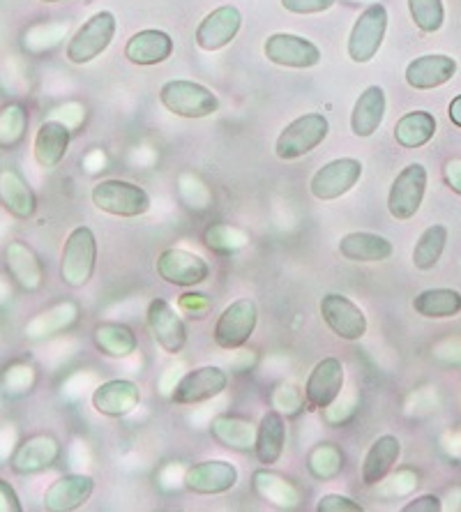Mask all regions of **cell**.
<instances>
[{
    "label": "cell",
    "mask_w": 461,
    "mask_h": 512,
    "mask_svg": "<svg viewBox=\"0 0 461 512\" xmlns=\"http://www.w3.org/2000/svg\"><path fill=\"white\" fill-rule=\"evenodd\" d=\"M97 266V238L90 227H77L65 240L60 254V277L70 289H83L93 280Z\"/></svg>",
    "instance_id": "cell-1"
},
{
    "label": "cell",
    "mask_w": 461,
    "mask_h": 512,
    "mask_svg": "<svg viewBox=\"0 0 461 512\" xmlns=\"http://www.w3.org/2000/svg\"><path fill=\"white\" fill-rule=\"evenodd\" d=\"M160 102L166 111L180 118H208L219 109V97L203 84L187 79L166 81L160 90Z\"/></svg>",
    "instance_id": "cell-2"
},
{
    "label": "cell",
    "mask_w": 461,
    "mask_h": 512,
    "mask_svg": "<svg viewBox=\"0 0 461 512\" xmlns=\"http://www.w3.org/2000/svg\"><path fill=\"white\" fill-rule=\"evenodd\" d=\"M330 132V123L323 114H305L293 120L282 130L275 143V153L279 160L291 162L300 160L314 148H319L326 141Z\"/></svg>",
    "instance_id": "cell-3"
},
{
    "label": "cell",
    "mask_w": 461,
    "mask_h": 512,
    "mask_svg": "<svg viewBox=\"0 0 461 512\" xmlns=\"http://www.w3.org/2000/svg\"><path fill=\"white\" fill-rule=\"evenodd\" d=\"M118 21L116 14L102 10L90 17L67 44V60L74 65H88L97 56H102L109 49V44L116 35Z\"/></svg>",
    "instance_id": "cell-4"
},
{
    "label": "cell",
    "mask_w": 461,
    "mask_h": 512,
    "mask_svg": "<svg viewBox=\"0 0 461 512\" xmlns=\"http://www.w3.org/2000/svg\"><path fill=\"white\" fill-rule=\"evenodd\" d=\"M95 208L116 217H139L150 210V197L143 187L127 180H102L93 187Z\"/></svg>",
    "instance_id": "cell-5"
},
{
    "label": "cell",
    "mask_w": 461,
    "mask_h": 512,
    "mask_svg": "<svg viewBox=\"0 0 461 512\" xmlns=\"http://www.w3.org/2000/svg\"><path fill=\"white\" fill-rule=\"evenodd\" d=\"M385 30H388V10H385V5H369L355 21L349 35V58L353 63L365 65L369 60H374L385 40Z\"/></svg>",
    "instance_id": "cell-6"
},
{
    "label": "cell",
    "mask_w": 461,
    "mask_h": 512,
    "mask_svg": "<svg viewBox=\"0 0 461 512\" xmlns=\"http://www.w3.org/2000/svg\"><path fill=\"white\" fill-rule=\"evenodd\" d=\"M256 323H259V310L252 300H236L219 314L215 323V342L226 351L240 349L254 335Z\"/></svg>",
    "instance_id": "cell-7"
},
{
    "label": "cell",
    "mask_w": 461,
    "mask_h": 512,
    "mask_svg": "<svg viewBox=\"0 0 461 512\" xmlns=\"http://www.w3.org/2000/svg\"><path fill=\"white\" fill-rule=\"evenodd\" d=\"M427 190V169L413 162L395 178L388 194V210L395 220H411L422 206Z\"/></svg>",
    "instance_id": "cell-8"
},
{
    "label": "cell",
    "mask_w": 461,
    "mask_h": 512,
    "mask_svg": "<svg viewBox=\"0 0 461 512\" xmlns=\"http://www.w3.org/2000/svg\"><path fill=\"white\" fill-rule=\"evenodd\" d=\"M362 178V162L353 157H342V160H332L314 173L309 190L319 201H335L344 194H349L358 180Z\"/></svg>",
    "instance_id": "cell-9"
},
{
    "label": "cell",
    "mask_w": 461,
    "mask_h": 512,
    "mask_svg": "<svg viewBox=\"0 0 461 512\" xmlns=\"http://www.w3.org/2000/svg\"><path fill=\"white\" fill-rule=\"evenodd\" d=\"M263 54L279 67H293V70H309L321 63V49L307 37L291 33H275L263 44Z\"/></svg>",
    "instance_id": "cell-10"
},
{
    "label": "cell",
    "mask_w": 461,
    "mask_h": 512,
    "mask_svg": "<svg viewBox=\"0 0 461 512\" xmlns=\"http://www.w3.org/2000/svg\"><path fill=\"white\" fill-rule=\"evenodd\" d=\"M321 316L326 326L346 342H358L367 333V316L342 293H328L321 300Z\"/></svg>",
    "instance_id": "cell-11"
},
{
    "label": "cell",
    "mask_w": 461,
    "mask_h": 512,
    "mask_svg": "<svg viewBox=\"0 0 461 512\" xmlns=\"http://www.w3.org/2000/svg\"><path fill=\"white\" fill-rule=\"evenodd\" d=\"M243 26V14L236 5H222L208 14L196 28V47L203 51H219L236 40Z\"/></svg>",
    "instance_id": "cell-12"
},
{
    "label": "cell",
    "mask_w": 461,
    "mask_h": 512,
    "mask_svg": "<svg viewBox=\"0 0 461 512\" xmlns=\"http://www.w3.org/2000/svg\"><path fill=\"white\" fill-rule=\"evenodd\" d=\"M157 273H160L164 282L190 289V286H199L208 280L210 266L208 261L201 259V256L169 247V250H164L160 254V259H157Z\"/></svg>",
    "instance_id": "cell-13"
},
{
    "label": "cell",
    "mask_w": 461,
    "mask_h": 512,
    "mask_svg": "<svg viewBox=\"0 0 461 512\" xmlns=\"http://www.w3.org/2000/svg\"><path fill=\"white\" fill-rule=\"evenodd\" d=\"M226 386H229V376L219 367H199V370L187 372L183 379L178 381V386L173 388L171 399L176 404H201L208 402L217 395H222Z\"/></svg>",
    "instance_id": "cell-14"
},
{
    "label": "cell",
    "mask_w": 461,
    "mask_h": 512,
    "mask_svg": "<svg viewBox=\"0 0 461 512\" xmlns=\"http://www.w3.org/2000/svg\"><path fill=\"white\" fill-rule=\"evenodd\" d=\"M344 388V365L337 358H323L309 374L305 386V402L309 411L328 409L337 402Z\"/></svg>",
    "instance_id": "cell-15"
},
{
    "label": "cell",
    "mask_w": 461,
    "mask_h": 512,
    "mask_svg": "<svg viewBox=\"0 0 461 512\" xmlns=\"http://www.w3.org/2000/svg\"><path fill=\"white\" fill-rule=\"evenodd\" d=\"M148 328L153 333L155 342L162 346L166 353L176 356L185 349L187 344V328L180 314L166 303V300L157 298L148 305Z\"/></svg>",
    "instance_id": "cell-16"
},
{
    "label": "cell",
    "mask_w": 461,
    "mask_h": 512,
    "mask_svg": "<svg viewBox=\"0 0 461 512\" xmlns=\"http://www.w3.org/2000/svg\"><path fill=\"white\" fill-rule=\"evenodd\" d=\"M238 483V469L224 459H208L187 469L185 487L194 494H224Z\"/></svg>",
    "instance_id": "cell-17"
},
{
    "label": "cell",
    "mask_w": 461,
    "mask_h": 512,
    "mask_svg": "<svg viewBox=\"0 0 461 512\" xmlns=\"http://www.w3.org/2000/svg\"><path fill=\"white\" fill-rule=\"evenodd\" d=\"M60 455V443L51 434L30 436L21 443L17 453L12 455V471L19 476H33V473L47 471L51 464H56Z\"/></svg>",
    "instance_id": "cell-18"
},
{
    "label": "cell",
    "mask_w": 461,
    "mask_h": 512,
    "mask_svg": "<svg viewBox=\"0 0 461 512\" xmlns=\"http://www.w3.org/2000/svg\"><path fill=\"white\" fill-rule=\"evenodd\" d=\"M141 402V390L134 381L113 379L102 383L93 393V406L107 418H123L132 413Z\"/></svg>",
    "instance_id": "cell-19"
},
{
    "label": "cell",
    "mask_w": 461,
    "mask_h": 512,
    "mask_svg": "<svg viewBox=\"0 0 461 512\" xmlns=\"http://www.w3.org/2000/svg\"><path fill=\"white\" fill-rule=\"evenodd\" d=\"M95 480L81 473L58 478L54 485L44 494V508L49 512H72L86 506V501L93 496Z\"/></svg>",
    "instance_id": "cell-20"
},
{
    "label": "cell",
    "mask_w": 461,
    "mask_h": 512,
    "mask_svg": "<svg viewBox=\"0 0 461 512\" xmlns=\"http://www.w3.org/2000/svg\"><path fill=\"white\" fill-rule=\"evenodd\" d=\"M173 56V37L164 30H139L125 44V58L132 65H160Z\"/></svg>",
    "instance_id": "cell-21"
},
{
    "label": "cell",
    "mask_w": 461,
    "mask_h": 512,
    "mask_svg": "<svg viewBox=\"0 0 461 512\" xmlns=\"http://www.w3.org/2000/svg\"><path fill=\"white\" fill-rule=\"evenodd\" d=\"M457 74V60L443 54H427L415 58L406 67V84L415 90H434L448 84Z\"/></svg>",
    "instance_id": "cell-22"
},
{
    "label": "cell",
    "mask_w": 461,
    "mask_h": 512,
    "mask_svg": "<svg viewBox=\"0 0 461 512\" xmlns=\"http://www.w3.org/2000/svg\"><path fill=\"white\" fill-rule=\"evenodd\" d=\"M72 132L70 127L60 120H47L40 125V130L35 134L33 153L35 160L42 169H54L65 160L67 150H70Z\"/></svg>",
    "instance_id": "cell-23"
},
{
    "label": "cell",
    "mask_w": 461,
    "mask_h": 512,
    "mask_svg": "<svg viewBox=\"0 0 461 512\" xmlns=\"http://www.w3.org/2000/svg\"><path fill=\"white\" fill-rule=\"evenodd\" d=\"M5 266L14 277V282H17L24 291L33 293L40 289L44 282V270L40 259H37V254L30 250L26 243H21V240H12V243L5 247Z\"/></svg>",
    "instance_id": "cell-24"
},
{
    "label": "cell",
    "mask_w": 461,
    "mask_h": 512,
    "mask_svg": "<svg viewBox=\"0 0 461 512\" xmlns=\"http://www.w3.org/2000/svg\"><path fill=\"white\" fill-rule=\"evenodd\" d=\"M385 107H388V102H385V90L381 86H369L362 90L351 114V130L355 137H372L383 123Z\"/></svg>",
    "instance_id": "cell-25"
},
{
    "label": "cell",
    "mask_w": 461,
    "mask_h": 512,
    "mask_svg": "<svg viewBox=\"0 0 461 512\" xmlns=\"http://www.w3.org/2000/svg\"><path fill=\"white\" fill-rule=\"evenodd\" d=\"M399 455H402V443H399L397 436H379L365 455V464H362V483L367 487L383 483L385 476L392 471V466L397 464Z\"/></svg>",
    "instance_id": "cell-26"
},
{
    "label": "cell",
    "mask_w": 461,
    "mask_h": 512,
    "mask_svg": "<svg viewBox=\"0 0 461 512\" xmlns=\"http://www.w3.org/2000/svg\"><path fill=\"white\" fill-rule=\"evenodd\" d=\"M339 252L344 259L355 263H379L392 256V243L379 233L369 231H353L339 240Z\"/></svg>",
    "instance_id": "cell-27"
},
{
    "label": "cell",
    "mask_w": 461,
    "mask_h": 512,
    "mask_svg": "<svg viewBox=\"0 0 461 512\" xmlns=\"http://www.w3.org/2000/svg\"><path fill=\"white\" fill-rule=\"evenodd\" d=\"M286 443V425L282 413L268 411L261 418V425L256 427L254 436V455L263 466H272L279 462Z\"/></svg>",
    "instance_id": "cell-28"
},
{
    "label": "cell",
    "mask_w": 461,
    "mask_h": 512,
    "mask_svg": "<svg viewBox=\"0 0 461 512\" xmlns=\"http://www.w3.org/2000/svg\"><path fill=\"white\" fill-rule=\"evenodd\" d=\"M0 201L7 208V213L28 220L37 210V197L24 178L17 171H0Z\"/></svg>",
    "instance_id": "cell-29"
},
{
    "label": "cell",
    "mask_w": 461,
    "mask_h": 512,
    "mask_svg": "<svg viewBox=\"0 0 461 512\" xmlns=\"http://www.w3.org/2000/svg\"><path fill=\"white\" fill-rule=\"evenodd\" d=\"M436 134V118L429 111H408L395 125V139L402 148L415 150L427 146Z\"/></svg>",
    "instance_id": "cell-30"
},
{
    "label": "cell",
    "mask_w": 461,
    "mask_h": 512,
    "mask_svg": "<svg viewBox=\"0 0 461 512\" xmlns=\"http://www.w3.org/2000/svg\"><path fill=\"white\" fill-rule=\"evenodd\" d=\"M93 342L97 351H102L109 358H127L136 351V335L125 323H100L93 330Z\"/></svg>",
    "instance_id": "cell-31"
},
{
    "label": "cell",
    "mask_w": 461,
    "mask_h": 512,
    "mask_svg": "<svg viewBox=\"0 0 461 512\" xmlns=\"http://www.w3.org/2000/svg\"><path fill=\"white\" fill-rule=\"evenodd\" d=\"M254 489L261 499L270 501L272 506H277V508L291 510V508H298V503H300L298 489L293 487L289 480L277 476V473H272L268 469H261L254 473Z\"/></svg>",
    "instance_id": "cell-32"
},
{
    "label": "cell",
    "mask_w": 461,
    "mask_h": 512,
    "mask_svg": "<svg viewBox=\"0 0 461 512\" xmlns=\"http://www.w3.org/2000/svg\"><path fill=\"white\" fill-rule=\"evenodd\" d=\"M413 310L425 319H450L461 312V293L455 289H427L413 300Z\"/></svg>",
    "instance_id": "cell-33"
},
{
    "label": "cell",
    "mask_w": 461,
    "mask_h": 512,
    "mask_svg": "<svg viewBox=\"0 0 461 512\" xmlns=\"http://www.w3.org/2000/svg\"><path fill=\"white\" fill-rule=\"evenodd\" d=\"M210 432H213L215 439L222 443V446L238 450V453H247V450H254V427L243 418L236 416H219L210 425Z\"/></svg>",
    "instance_id": "cell-34"
},
{
    "label": "cell",
    "mask_w": 461,
    "mask_h": 512,
    "mask_svg": "<svg viewBox=\"0 0 461 512\" xmlns=\"http://www.w3.org/2000/svg\"><path fill=\"white\" fill-rule=\"evenodd\" d=\"M79 316V307L74 303H63L51 307V310L37 314L33 321L26 326V335L30 340H44V337H51L60 333V330L70 328Z\"/></svg>",
    "instance_id": "cell-35"
},
{
    "label": "cell",
    "mask_w": 461,
    "mask_h": 512,
    "mask_svg": "<svg viewBox=\"0 0 461 512\" xmlns=\"http://www.w3.org/2000/svg\"><path fill=\"white\" fill-rule=\"evenodd\" d=\"M445 243H448V227L443 224H434L422 231L413 250V266L418 270H432L441 261Z\"/></svg>",
    "instance_id": "cell-36"
},
{
    "label": "cell",
    "mask_w": 461,
    "mask_h": 512,
    "mask_svg": "<svg viewBox=\"0 0 461 512\" xmlns=\"http://www.w3.org/2000/svg\"><path fill=\"white\" fill-rule=\"evenodd\" d=\"M28 127V111L21 104L12 102L0 109V148L19 146L21 139L26 137Z\"/></svg>",
    "instance_id": "cell-37"
},
{
    "label": "cell",
    "mask_w": 461,
    "mask_h": 512,
    "mask_svg": "<svg viewBox=\"0 0 461 512\" xmlns=\"http://www.w3.org/2000/svg\"><path fill=\"white\" fill-rule=\"evenodd\" d=\"M307 466L309 471H312V476L316 478H335L337 473L344 469V455L339 453V448L332 446V443H321V446H316L312 453H309Z\"/></svg>",
    "instance_id": "cell-38"
},
{
    "label": "cell",
    "mask_w": 461,
    "mask_h": 512,
    "mask_svg": "<svg viewBox=\"0 0 461 512\" xmlns=\"http://www.w3.org/2000/svg\"><path fill=\"white\" fill-rule=\"evenodd\" d=\"M408 12L422 33H436L445 21L443 0H408Z\"/></svg>",
    "instance_id": "cell-39"
},
{
    "label": "cell",
    "mask_w": 461,
    "mask_h": 512,
    "mask_svg": "<svg viewBox=\"0 0 461 512\" xmlns=\"http://www.w3.org/2000/svg\"><path fill=\"white\" fill-rule=\"evenodd\" d=\"M337 0H282V7L291 14H321L335 7Z\"/></svg>",
    "instance_id": "cell-40"
},
{
    "label": "cell",
    "mask_w": 461,
    "mask_h": 512,
    "mask_svg": "<svg viewBox=\"0 0 461 512\" xmlns=\"http://www.w3.org/2000/svg\"><path fill=\"white\" fill-rule=\"evenodd\" d=\"M316 510H319V512H362V506H360V503H355L353 499H349V496L328 494L319 501Z\"/></svg>",
    "instance_id": "cell-41"
},
{
    "label": "cell",
    "mask_w": 461,
    "mask_h": 512,
    "mask_svg": "<svg viewBox=\"0 0 461 512\" xmlns=\"http://www.w3.org/2000/svg\"><path fill=\"white\" fill-rule=\"evenodd\" d=\"M180 307H183L187 314H194V319H203L210 310V300L208 296H203V293H185V296L180 298Z\"/></svg>",
    "instance_id": "cell-42"
},
{
    "label": "cell",
    "mask_w": 461,
    "mask_h": 512,
    "mask_svg": "<svg viewBox=\"0 0 461 512\" xmlns=\"http://www.w3.org/2000/svg\"><path fill=\"white\" fill-rule=\"evenodd\" d=\"M21 506L17 492H14L12 485L7 480H0V512H21Z\"/></svg>",
    "instance_id": "cell-43"
},
{
    "label": "cell",
    "mask_w": 461,
    "mask_h": 512,
    "mask_svg": "<svg viewBox=\"0 0 461 512\" xmlns=\"http://www.w3.org/2000/svg\"><path fill=\"white\" fill-rule=\"evenodd\" d=\"M441 508H443L441 499H438V496L427 494V496H420V499H415L411 503H406L404 512H438Z\"/></svg>",
    "instance_id": "cell-44"
},
{
    "label": "cell",
    "mask_w": 461,
    "mask_h": 512,
    "mask_svg": "<svg viewBox=\"0 0 461 512\" xmlns=\"http://www.w3.org/2000/svg\"><path fill=\"white\" fill-rule=\"evenodd\" d=\"M445 183L452 187V192H457L461 197V160H450L443 169Z\"/></svg>",
    "instance_id": "cell-45"
},
{
    "label": "cell",
    "mask_w": 461,
    "mask_h": 512,
    "mask_svg": "<svg viewBox=\"0 0 461 512\" xmlns=\"http://www.w3.org/2000/svg\"><path fill=\"white\" fill-rule=\"evenodd\" d=\"M450 120L457 127H461V95H457L455 100L450 102Z\"/></svg>",
    "instance_id": "cell-46"
},
{
    "label": "cell",
    "mask_w": 461,
    "mask_h": 512,
    "mask_svg": "<svg viewBox=\"0 0 461 512\" xmlns=\"http://www.w3.org/2000/svg\"><path fill=\"white\" fill-rule=\"evenodd\" d=\"M42 3H60V0H42Z\"/></svg>",
    "instance_id": "cell-47"
}]
</instances>
